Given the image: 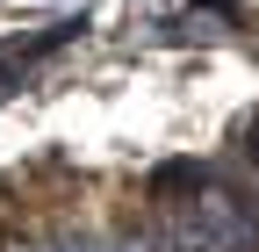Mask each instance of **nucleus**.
Masks as SVG:
<instances>
[{"label": "nucleus", "mask_w": 259, "mask_h": 252, "mask_svg": "<svg viewBox=\"0 0 259 252\" xmlns=\"http://www.w3.org/2000/svg\"><path fill=\"white\" fill-rule=\"evenodd\" d=\"M252 224H259V195H252Z\"/></svg>", "instance_id": "2"}, {"label": "nucleus", "mask_w": 259, "mask_h": 252, "mask_svg": "<svg viewBox=\"0 0 259 252\" xmlns=\"http://www.w3.org/2000/svg\"><path fill=\"white\" fill-rule=\"evenodd\" d=\"M151 231H158L166 252H252V245H259L252 209H238L231 195H202V202L173 209L166 224H151Z\"/></svg>", "instance_id": "1"}]
</instances>
